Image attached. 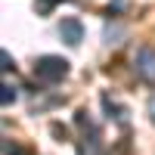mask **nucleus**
Wrapping results in <instances>:
<instances>
[{
    "label": "nucleus",
    "instance_id": "nucleus-1",
    "mask_svg": "<svg viewBox=\"0 0 155 155\" xmlns=\"http://www.w3.org/2000/svg\"><path fill=\"white\" fill-rule=\"evenodd\" d=\"M65 74H68V59L62 56H41L34 65V78L44 84H59Z\"/></svg>",
    "mask_w": 155,
    "mask_h": 155
},
{
    "label": "nucleus",
    "instance_id": "nucleus-2",
    "mask_svg": "<svg viewBox=\"0 0 155 155\" xmlns=\"http://www.w3.org/2000/svg\"><path fill=\"white\" fill-rule=\"evenodd\" d=\"M134 68L146 84H155V47H140L134 56Z\"/></svg>",
    "mask_w": 155,
    "mask_h": 155
},
{
    "label": "nucleus",
    "instance_id": "nucleus-3",
    "mask_svg": "<svg viewBox=\"0 0 155 155\" xmlns=\"http://www.w3.org/2000/svg\"><path fill=\"white\" fill-rule=\"evenodd\" d=\"M59 34H62V41H65L68 47H78V44L84 41V25H81V19H62Z\"/></svg>",
    "mask_w": 155,
    "mask_h": 155
},
{
    "label": "nucleus",
    "instance_id": "nucleus-4",
    "mask_svg": "<svg viewBox=\"0 0 155 155\" xmlns=\"http://www.w3.org/2000/svg\"><path fill=\"white\" fill-rule=\"evenodd\" d=\"M0 90H3V93H0V99H3V106H9V102H16V87H12V84H3Z\"/></svg>",
    "mask_w": 155,
    "mask_h": 155
},
{
    "label": "nucleus",
    "instance_id": "nucleus-5",
    "mask_svg": "<svg viewBox=\"0 0 155 155\" xmlns=\"http://www.w3.org/2000/svg\"><path fill=\"white\" fill-rule=\"evenodd\" d=\"M0 59H3V71H9L12 65H16V62H12V59H9V53H6V50H3V53H0Z\"/></svg>",
    "mask_w": 155,
    "mask_h": 155
},
{
    "label": "nucleus",
    "instance_id": "nucleus-6",
    "mask_svg": "<svg viewBox=\"0 0 155 155\" xmlns=\"http://www.w3.org/2000/svg\"><path fill=\"white\" fill-rule=\"evenodd\" d=\"M53 3H59V0H44V3H41V9L47 12V9H50V6H53Z\"/></svg>",
    "mask_w": 155,
    "mask_h": 155
}]
</instances>
